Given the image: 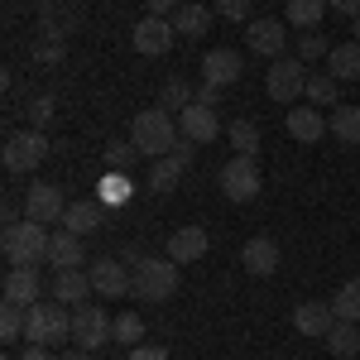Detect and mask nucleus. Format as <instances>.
<instances>
[{
  "instance_id": "f257e3e1",
  "label": "nucleus",
  "mask_w": 360,
  "mask_h": 360,
  "mask_svg": "<svg viewBox=\"0 0 360 360\" xmlns=\"http://www.w3.org/2000/svg\"><path fill=\"white\" fill-rule=\"evenodd\" d=\"M130 139H135L139 159H164V154H173V149H178L183 130H178L173 111H164V106H149V111H139V115H135V125H130Z\"/></svg>"
},
{
  "instance_id": "f03ea898",
  "label": "nucleus",
  "mask_w": 360,
  "mask_h": 360,
  "mask_svg": "<svg viewBox=\"0 0 360 360\" xmlns=\"http://www.w3.org/2000/svg\"><path fill=\"white\" fill-rule=\"evenodd\" d=\"M25 341H34V346H72V312H68V303L39 298L29 307Z\"/></svg>"
},
{
  "instance_id": "7ed1b4c3",
  "label": "nucleus",
  "mask_w": 360,
  "mask_h": 360,
  "mask_svg": "<svg viewBox=\"0 0 360 360\" xmlns=\"http://www.w3.org/2000/svg\"><path fill=\"white\" fill-rule=\"evenodd\" d=\"M178 293V264L173 259H149L139 255L135 269H130V298H144V303H168Z\"/></svg>"
},
{
  "instance_id": "20e7f679",
  "label": "nucleus",
  "mask_w": 360,
  "mask_h": 360,
  "mask_svg": "<svg viewBox=\"0 0 360 360\" xmlns=\"http://www.w3.org/2000/svg\"><path fill=\"white\" fill-rule=\"evenodd\" d=\"M49 226L44 221H10L5 226V236H0V250H5V259L10 264H39V259H49Z\"/></svg>"
},
{
  "instance_id": "39448f33",
  "label": "nucleus",
  "mask_w": 360,
  "mask_h": 360,
  "mask_svg": "<svg viewBox=\"0 0 360 360\" xmlns=\"http://www.w3.org/2000/svg\"><path fill=\"white\" fill-rule=\"evenodd\" d=\"M111 327H115V317L101 303L72 307V346H82V351H101L106 341H115Z\"/></svg>"
},
{
  "instance_id": "423d86ee",
  "label": "nucleus",
  "mask_w": 360,
  "mask_h": 360,
  "mask_svg": "<svg viewBox=\"0 0 360 360\" xmlns=\"http://www.w3.org/2000/svg\"><path fill=\"white\" fill-rule=\"evenodd\" d=\"M264 91L283 101V106H298L307 96V72H303V58H274V68H269V77H264Z\"/></svg>"
},
{
  "instance_id": "0eeeda50",
  "label": "nucleus",
  "mask_w": 360,
  "mask_h": 360,
  "mask_svg": "<svg viewBox=\"0 0 360 360\" xmlns=\"http://www.w3.org/2000/svg\"><path fill=\"white\" fill-rule=\"evenodd\" d=\"M0 159H5L10 173H29V168H39L49 159V139H44V130H15V135L5 139Z\"/></svg>"
},
{
  "instance_id": "6e6552de",
  "label": "nucleus",
  "mask_w": 360,
  "mask_h": 360,
  "mask_svg": "<svg viewBox=\"0 0 360 360\" xmlns=\"http://www.w3.org/2000/svg\"><path fill=\"white\" fill-rule=\"evenodd\" d=\"M259 164L255 159H245V154H236L231 164H221V193L231 197V202H255L259 197Z\"/></svg>"
},
{
  "instance_id": "1a4fd4ad",
  "label": "nucleus",
  "mask_w": 360,
  "mask_h": 360,
  "mask_svg": "<svg viewBox=\"0 0 360 360\" xmlns=\"http://www.w3.org/2000/svg\"><path fill=\"white\" fill-rule=\"evenodd\" d=\"M173 39H178V29H173V20H164V15H144L135 25V34H130L135 53H144V58H164L168 49H173Z\"/></svg>"
},
{
  "instance_id": "9d476101",
  "label": "nucleus",
  "mask_w": 360,
  "mask_h": 360,
  "mask_svg": "<svg viewBox=\"0 0 360 360\" xmlns=\"http://www.w3.org/2000/svg\"><path fill=\"white\" fill-rule=\"evenodd\" d=\"M245 44H250V53L269 58V63L283 58V49H288V20H250Z\"/></svg>"
},
{
  "instance_id": "9b49d317",
  "label": "nucleus",
  "mask_w": 360,
  "mask_h": 360,
  "mask_svg": "<svg viewBox=\"0 0 360 360\" xmlns=\"http://www.w3.org/2000/svg\"><path fill=\"white\" fill-rule=\"evenodd\" d=\"M82 20V0H39V29L44 39H68Z\"/></svg>"
},
{
  "instance_id": "f8f14e48",
  "label": "nucleus",
  "mask_w": 360,
  "mask_h": 360,
  "mask_svg": "<svg viewBox=\"0 0 360 360\" xmlns=\"http://www.w3.org/2000/svg\"><path fill=\"white\" fill-rule=\"evenodd\" d=\"M5 303H20V307H34L39 293H44V278H39V264H10L5 269V283H0Z\"/></svg>"
},
{
  "instance_id": "ddd939ff",
  "label": "nucleus",
  "mask_w": 360,
  "mask_h": 360,
  "mask_svg": "<svg viewBox=\"0 0 360 360\" xmlns=\"http://www.w3.org/2000/svg\"><path fill=\"white\" fill-rule=\"evenodd\" d=\"M25 217L29 221H63L68 217V197H63V188L58 183H34L25 197Z\"/></svg>"
},
{
  "instance_id": "4468645a",
  "label": "nucleus",
  "mask_w": 360,
  "mask_h": 360,
  "mask_svg": "<svg viewBox=\"0 0 360 360\" xmlns=\"http://www.w3.org/2000/svg\"><path fill=\"white\" fill-rule=\"evenodd\" d=\"M86 278H91V293H96V298H125V293H130V269H125V259H96V264L86 269Z\"/></svg>"
},
{
  "instance_id": "2eb2a0df",
  "label": "nucleus",
  "mask_w": 360,
  "mask_h": 360,
  "mask_svg": "<svg viewBox=\"0 0 360 360\" xmlns=\"http://www.w3.org/2000/svg\"><path fill=\"white\" fill-rule=\"evenodd\" d=\"M207 245H212V236H207L202 226H178V231L168 236V259H173V264H193V259L207 255Z\"/></svg>"
},
{
  "instance_id": "dca6fc26",
  "label": "nucleus",
  "mask_w": 360,
  "mask_h": 360,
  "mask_svg": "<svg viewBox=\"0 0 360 360\" xmlns=\"http://www.w3.org/2000/svg\"><path fill=\"white\" fill-rule=\"evenodd\" d=\"M240 72H245V63H240V53H236V49H212V53L202 58V77H207L212 86L240 82Z\"/></svg>"
},
{
  "instance_id": "f3484780",
  "label": "nucleus",
  "mask_w": 360,
  "mask_h": 360,
  "mask_svg": "<svg viewBox=\"0 0 360 360\" xmlns=\"http://www.w3.org/2000/svg\"><path fill=\"white\" fill-rule=\"evenodd\" d=\"M283 125H288V135L298 139V144H317V139L327 135V115L317 111V106H288Z\"/></svg>"
},
{
  "instance_id": "a211bd4d",
  "label": "nucleus",
  "mask_w": 360,
  "mask_h": 360,
  "mask_svg": "<svg viewBox=\"0 0 360 360\" xmlns=\"http://www.w3.org/2000/svg\"><path fill=\"white\" fill-rule=\"evenodd\" d=\"M178 130H183V135L193 139V144H212V139L221 135V120H217V111H212V106H188V111L178 115Z\"/></svg>"
},
{
  "instance_id": "6ab92c4d",
  "label": "nucleus",
  "mask_w": 360,
  "mask_h": 360,
  "mask_svg": "<svg viewBox=\"0 0 360 360\" xmlns=\"http://www.w3.org/2000/svg\"><path fill=\"white\" fill-rule=\"evenodd\" d=\"M336 327V307L332 303H298L293 307V332L298 336H327Z\"/></svg>"
},
{
  "instance_id": "aec40b11",
  "label": "nucleus",
  "mask_w": 360,
  "mask_h": 360,
  "mask_svg": "<svg viewBox=\"0 0 360 360\" xmlns=\"http://www.w3.org/2000/svg\"><path fill=\"white\" fill-rule=\"evenodd\" d=\"M240 264H245L255 278H269L278 269V245L269 240V236H250L245 250H240Z\"/></svg>"
},
{
  "instance_id": "412c9836",
  "label": "nucleus",
  "mask_w": 360,
  "mask_h": 360,
  "mask_svg": "<svg viewBox=\"0 0 360 360\" xmlns=\"http://www.w3.org/2000/svg\"><path fill=\"white\" fill-rule=\"evenodd\" d=\"M49 293H53L58 303H68V307H82L86 298H96V293H91V278H86V269H58Z\"/></svg>"
},
{
  "instance_id": "4be33fe9",
  "label": "nucleus",
  "mask_w": 360,
  "mask_h": 360,
  "mask_svg": "<svg viewBox=\"0 0 360 360\" xmlns=\"http://www.w3.org/2000/svg\"><path fill=\"white\" fill-rule=\"evenodd\" d=\"M82 259H86L82 255V236H72L68 226L49 236V264H53V269H82Z\"/></svg>"
},
{
  "instance_id": "5701e85b",
  "label": "nucleus",
  "mask_w": 360,
  "mask_h": 360,
  "mask_svg": "<svg viewBox=\"0 0 360 360\" xmlns=\"http://www.w3.org/2000/svg\"><path fill=\"white\" fill-rule=\"evenodd\" d=\"M63 226H68L72 236H91V231H101V226H106V207H101V202H68Z\"/></svg>"
},
{
  "instance_id": "b1692460",
  "label": "nucleus",
  "mask_w": 360,
  "mask_h": 360,
  "mask_svg": "<svg viewBox=\"0 0 360 360\" xmlns=\"http://www.w3.org/2000/svg\"><path fill=\"white\" fill-rule=\"evenodd\" d=\"M327 135H332L336 144H346V149H356L360 144V106H336V111L327 115Z\"/></svg>"
},
{
  "instance_id": "393cba45",
  "label": "nucleus",
  "mask_w": 360,
  "mask_h": 360,
  "mask_svg": "<svg viewBox=\"0 0 360 360\" xmlns=\"http://www.w3.org/2000/svg\"><path fill=\"white\" fill-rule=\"evenodd\" d=\"M212 15L217 10H207V5H193V0H183L178 10H173V29L183 34V39H202L207 25H212Z\"/></svg>"
},
{
  "instance_id": "a878e982",
  "label": "nucleus",
  "mask_w": 360,
  "mask_h": 360,
  "mask_svg": "<svg viewBox=\"0 0 360 360\" xmlns=\"http://www.w3.org/2000/svg\"><path fill=\"white\" fill-rule=\"evenodd\" d=\"M327 72H332L336 82H356L360 77V44H336L332 53H327Z\"/></svg>"
},
{
  "instance_id": "bb28decb",
  "label": "nucleus",
  "mask_w": 360,
  "mask_h": 360,
  "mask_svg": "<svg viewBox=\"0 0 360 360\" xmlns=\"http://www.w3.org/2000/svg\"><path fill=\"white\" fill-rule=\"evenodd\" d=\"M322 341H327V351H332L336 360H356L360 356V322H336Z\"/></svg>"
},
{
  "instance_id": "cd10ccee",
  "label": "nucleus",
  "mask_w": 360,
  "mask_h": 360,
  "mask_svg": "<svg viewBox=\"0 0 360 360\" xmlns=\"http://www.w3.org/2000/svg\"><path fill=\"white\" fill-rule=\"evenodd\" d=\"M183 159L178 154H164V159H154V168H149V193H159V197H168L173 188H178V178H183Z\"/></svg>"
},
{
  "instance_id": "c85d7f7f",
  "label": "nucleus",
  "mask_w": 360,
  "mask_h": 360,
  "mask_svg": "<svg viewBox=\"0 0 360 360\" xmlns=\"http://www.w3.org/2000/svg\"><path fill=\"white\" fill-rule=\"evenodd\" d=\"M193 101H197V86L188 82V77H168V82L159 86V106H164V111H173V115H183Z\"/></svg>"
},
{
  "instance_id": "c756f323",
  "label": "nucleus",
  "mask_w": 360,
  "mask_h": 360,
  "mask_svg": "<svg viewBox=\"0 0 360 360\" xmlns=\"http://www.w3.org/2000/svg\"><path fill=\"white\" fill-rule=\"evenodd\" d=\"M332 5L327 0H288V10H283V20L293 29H317L322 25V15H327Z\"/></svg>"
},
{
  "instance_id": "7c9ffc66",
  "label": "nucleus",
  "mask_w": 360,
  "mask_h": 360,
  "mask_svg": "<svg viewBox=\"0 0 360 360\" xmlns=\"http://www.w3.org/2000/svg\"><path fill=\"white\" fill-rule=\"evenodd\" d=\"M226 139H231V149H236V154H245V159H259V125H255V120H231Z\"/></svg>"
},
{
  "instance_id": "2f4dec72",
  "label": "nucleus",
  "mask_w": 360,
  "mask_h": 360,
  "mask_svg": "<svg viewBox=\"0 0 360 360\" xmlns=\"http://www.w3.org/2000/svg\"><path fill=\"white\" fill-rule=\"evenodd\" d=\"M25 322H29V307H20V303H0V341H5V346L25 341Z\"/></svg>"
},
{
  "instance_id": "473e14b6",
  "label": "nucleus",
  "mask_w": 360,
  "mask_h": 360,
  "mask_svg": "<svg viewBox=\"0 0 360 360\" xmlns=\"http://www.w3.org/2000/svg\"><path fill=\"white\" fill-rule=\"evenodd\" d=\"M336 322H360V278H346L341 288H336Z\"/></svg>"
},
{
  "instance_id": "72a5a7b5",
  "label": "nucleus",
  "mask_w": 360,
  "mask_h": 360,
  "mask_svg": "<svg viewBox=\"0 0 360 360\" xmlns=\"http://www.w3.org/2000/svg\"><path fill=\"white\" fill-rule=\"evenodd\" d=\"M111 336L120 341V346H144V317H139V312H120Z\"/></svg>"
},
{
  "instance_id": "f704fd0d",
  "label": "nucleus",
  "mask_w": 360,
  "mask_h": 360,
  "mask_svg": "<svg viewBox=\"0 0 360 360\" xmlns=\"http://www.w3.org/2000/svg\"><path fill=\"white\" fill-rule=\"evenodd\" d=\"M336 77L332 72H317V77H307V101H312V106H341V101H336Z\"/></svg>"
},
{
  "instance_id": "c9c22d12",
  "label": "nucleus",
  "mask_w": 360,
  "mask_h": 360,
  "mask_svg": "<svg viewBox=\"0 0 360 360\" xmlns=\"http://www.w3.org/2000/svg\"><path fill=\"white\" fill-rule=\"evenodd\" d=\"M135 159H139L135 139H111V144H106V168H111V173H125Z\"/></svg>"
},
{
  "instance_id": "e433bc0d",
  "label": "nucleus",
  "mask_w": 360,
  "mask_h": 360,
  "mask_svg": "<svg viewBox=\"0 0 360 360\" xmlns=\"http://www.w3.org/2000/svg\"><path fill=\"white\" fill-rule=\"evenodd\" d=\"M327 53H332V44H327L317 29H303V39H298V58H303V63H317V58H327Z\"/></svg>"
},
{
  "instance_id": "4c0bfd02",
  "label": "nucleus",
  "mask_w": 360,
  "mask_h": 360,
  "mask_svg": "<svg viewBox=\"0 0 360 360\" xmlns=\"http://www.w3.org/2000/svg\"><path fill=\"white\" fill-rule=\"evenodd\" d=\"M53 111H58V101L49 96V91H39V96L29 101V130H44V125L53 120Z\"/></svg>"
},
{
  "instance_id": "58836bf2",
  "label": "nucleus",
  "mask_w": 360,
  "mask_h": 360,
  "mask_svg": "<svg viewBox=\"0 0 360 360\" xmlns=\"http://www.w3.org/2000/svg\"><path fill=\"white\" fill-rule=\"evenodd\" d=\"M63 58H68V39H39V44H34V63H49V68H53Z\"/></svg>"
},
{
  "instance_id": "ea45409f",
  "label": "nucleus",
  "mask_w": 360,
  "mask_h": 360,
  "mask_svg": "<svg viewBox=\"0 0 360 360\" xmlns=\"http://www.w3.org/2000/svg\"><path fill=\"white\" fill-rule=\"evenodd\" d=\"M221 20H231V25H250V0H217L212 5Z\"/></svg>"
},
{
  "instance_id": "a19ab883",
  "label": "nucleus",
  "mask_w": 360,
  "mask_h": 360,
  "mask_svg": "<svg viewBox=\"0 0 360 360\" xmlns=\"http://www.w3.org/2000/svg\"><path fill=\"white\" fill-rule=\"evenodd\" d=\"M101 197H106V202H125V197H130V183H125V173H111V178L101 183Z\"/></svg>"
},
{
  "instance_id": "79ce46f5",
  "label": "nucleus",
  "mask_w": 360,
  "mask_h": 360,
  "mask_svg": "<svg viewBox=\"0 0 360 360\" xmlns=\"http://www.w3.org/2000/svg\"><path fill=\"white\" fill-rule=\"evenodd\" d=\"M197 106H212V111H217V106H221V86L202 82V86H197Z\"/></svg>"
},
{
  "instance_id": "37998d69",
  "label": "nucleus",
  "mask_w": 360,
  "mask_h": 360,
  "mask_svg": "<svg viewBox=\"0 0 360 360\" xmlns=\"http://www.w3.org/2000/svg\"><path fill=\"white\" fill-rule=\"evenodd\" d=\"M178 5H183V0H144V15H164V20H173Z\"/></svg>"
},
{
  "instance_id": "c03bdc74",
  "label": "nucleus",
  "mask_w": 360,
  "mask_h": 360,
  "mask_svg": "<svg viewBox=\"0 0 360 360\" xmlns=\"http://www.w3.org/2000/svg\"><path fill=\"white\" fill-rule=\"evenodd\" d=\"M125 360H168L164 346H130V356Z\"/></svg>"
},
{
  "instance_id": "a18cd8bd",
  "label": "nucleus",
  "mask_w": 360,
  "mask_h": 360,
  "mask_svg": "<svg viewBox=\"0 0 360 360\" xmlns=\"http://www.w3.org/2000/svg\"><path fill=\"white\" fill-rule=\"evenodd\" d=\"M20 360H58V356H53V346H34V341H29Z\"/></svg>"
},
{
  "instance_id": "49530a36",
  "label": "nucleus",
  "mask_w": 360,
  "mask_h": 360,
  "mask_svg": "<svg viewBox=\"0 0 360 360\" xmlns=\"http://www.w3.org/2000/svg\"><path fill=\"white\" fill-rule=\"evenodd\" d=\"M327 5H332L336 15H351V20L360 15V0H327Z\"/></svg>"
},
{
  "instance_id": "de8ad7c7",
  "label": "nucleus",
  "mask_w": 360,
  "mask_h": 360,
  "mask_svg": "<svg viewBox=\"0 0 360 360\" xmlns=\"http://www.w3.org/2000/svg\"><path fill=\"white\" fill-rule=\"evenodd\" d=\"M193 149H197V144H193V139H188V135H183V139H178V149H173V154H178L183 164H193Z\"/></svg>"
},
{
  "instance_id": "09e8293b",
  "label": "nucleus",
  "mask_w": 360,
  "mask_h": 360,
  "mask_svg": "<svg viewBox=\"0 0 360 360\" xmlns=\"http://www.w3.org/2000/svg\"><path fill=\"white\" fill-rule=\"evenodd\" d=\"M58 360H91V351H82V346H68Z\"/></svg>"
},
{
  "instance_id": "8fccbe9b",
  "label": "nucleus",
  "mask_w": 360,
  "mask_h": 360,
  "mask_svg": "<svg viewBox=\"0 0 360 360\" xmlns=\"http://www.w3.org/2000/svg\"><path fill=\"white\" fill-rule=\"evenodd\" d=\"M356 44H360V15H356Z\"/></svg>"
}]
</instances>
